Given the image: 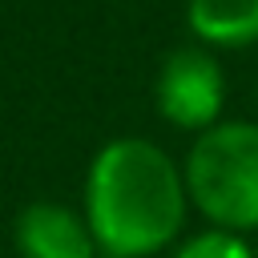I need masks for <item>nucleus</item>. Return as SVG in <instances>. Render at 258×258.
<instances>
[{
    "instance_id": "0eeeda50",
    "label": "nucleus",
    "mask_w": 258,
    "mask_h": 258,
    "mask_svg": "<svg viewBox=\"0 0 258 258\" xmlns=\"http://www.w3.org/2000/svg\"><path fill=\"white\" fill-rule=\"evenodd\" d=\"M254 105H258V89H254Z\"/></svg>"
},
{
    "instance_id": "20e7f679",
    "label": "nucleus",
    "mask_w": 258,
    "mask_h": 258,
    "mask_svg": "<svg viewBox=\"0 0 258 258\" xmlns=\"http://www.w3.org/2000/svg\"><path fill=\"white\" fill-rule=\"evenodd\" d=\"M12 246L20 258H101L85 214L52 198H36L16 214Z\"/></svg>"
},
{
    "instance_id": "39448f33",
    "label": "nucleus",
    "mask_w": 258,
    "mask_h": 258,
    "mask_svg": "<svg viewBox=\"0 0 258 258\" xmlns=\"http://www.w3.org/2000/svg\"><path fill=\"white\" fill-rule=\"evenodd\" d=\"M185 28L214 52L258 44V0H185Z\"/></svg>"
},
{
    "instance_id": "7ed1b4c3",
    "label": "nucleus",
    "mask_w": 258,
    "mask_h": 258,
    "mask_svg": "<svg viewBox=\"0 0 258 258\" xmlns=\"http://www.w3.org/2000/svg\"><path fill=\"white\" fill-rule=\"evenodd\" d=\"M153 105L165 125L181 133H206L226 113V69L214 48L181 44L169 48L153 77Z\"/></svg>"
},
{
    "instance_id": "423d86ee",
    "label": "nucleus",
    "mask_w": 258,
    "mask_h": 258,
    "mask_svg": "<svg viewBox=\"0 0 258 258\" xmlns=\"http://www.w3.org/2000/svg\"><path fill=\"white\" fill-rule=\"evenodd\" d=\"M169 258H258V246L246 242V234H234V230H202V234H189L181 238Z\"/></svg>"
},
{
    "instance_id": "f03ea898",
    "label": "nucleus",
    "mask_w": 258,
    "mask_h": 258,
    "mask_svg": "<svg viewBox=\"0 0 258 258\" xmlns=\"http://www.w3.org/2000/svg\"><path fill=\"white\" fill-rule=\"evenodd\" d=\"M189 206L218 230H258V117L218 121L181 157Z\"/></svg>"
},
{
    "instance_id": "f257e3e1",
    "label": "nucleus",
    "mask_w": 258,
    "mask_h": 258,
    "mask_svg": "<svg viewBox=\"0 0 258 258\" xmlns=\"http://www.w3.org/2000/svg\"><path fill=\"white\" fill-rule=\"evenodd\" d=\"M189 210L185 169L165 145L125 133L89 157L81 214L101 258H153L173 250Z\"/></svg>"
}]
</instances>
